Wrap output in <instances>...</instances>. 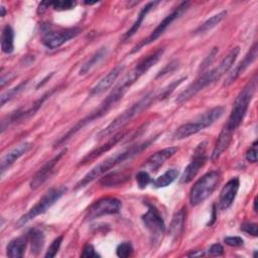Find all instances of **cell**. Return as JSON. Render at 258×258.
<instances>
[{"label": "cell", "instance_id": "28", "mask_svg": "<svg viewBox=\"0 0 258 258\" xmlns=\"http://www.w3.org/2000/svg\"><path fill=\"white\" fill-rule=\"evenodd\" d=\"M108 49L107 47H101L98 51H96L80 69V75H86L90 73L92 69L98 66L107 55Z\"/></svg>", "mask_w": 258, "mask_h": 258}, {"label": "cell", "instance_id": "18", "mask_svg": "<svg viewBox=\"0 0 258 258\" xmlns=\"http://www.w3.org/2000/svg\"><path fill=\"white\" fill-rule=\"evenodd\" d=\"M31 147H32V143H31V142H23V143L17 145L16 147H14L13 149H11L10 151H8V152L1 158V161H0V171H1V175H3L4 172H5L17 159H19L22 155H24Z\"/></svg>", "mask_w": 258, "mask_h": 258}, {"label": "cell", "instance_id": "19", "mask_svg": "<svg viewBox=\"0 0 258 258\" xmlns=\"http://www.w3.org/2000/svg\"><path fill=\"white\" fill-rule=\"evenodd\" d=\"M124 66L119 64L117 67H115L113 70H111L106 76H104L90 91L89 93V98H93L95 96L101 95L102 93H104L105 91H107L112 85L113 83L116 81V79L118 78V76L120 75V73L123 71Z\"/></svg>", "mask_w": 258, "mask_h": 258}, {"label": "cell", "instance_id": "26", "mask_svg": "<svg viewBox=\"0 0 258 258\" xmlns=\"http://www.w3.org/2000/svg\"><path fill=\"white\" fill-rule=\"evenodd\" d=\"M158 3H159L158 1L149 2V3H147V4L141 9V11L139 12V14H138V16H137V19L134 21V23L132 24V26L127 30V32L124 34V39H128V38L132 37V36L137 32V30H138L139 27L141 26V24H142L144 18L146 17V15L148 14V12H149L155 5H157Z\"/></svg>", "mask_w": 258, "mask_h": 258}, {"label": "cell", "instance_id": "14", "mask_svg": "<svg viewBox=\"0 0 258 258\" xmlns=\"http://www.w3.org/2000/svg\"><path fill=\"white\" fill-rule=\"evenodd\" d=\"M49 96V93L45 94L44 96H42L39 100L35 101L32 106H30L29 108L27 109H19V110H16L15 112H12L11 114H9L8 116H6L2 121H1V132H4L5 129H7L10 125L18 122V121H21V120H25L26 118L32 116L34 113L37 112V110L41 107L42 103L44 102V100L46 99V97Z\"/></svg>", "mask_w": 258, "mask_h": 258}, {"label": "cell", "instance_id": "41", "mask_svg": "<svg viewBox=\"0 0 258 258\" xmlns=\"http://www.w3.org/2000/svg\"><path fill=\"white\" fill-rule=\"evenodd\" d=\"M217 52H218V48H217V47H214V48L210 51L209 55H208V56L205 58V60L201 63V69H202V70H205L210 63H212V61L214 60V58H215Z\"/></svg>", "mask_w": 258, "mask_h": 258}, {"label": "cell", "instance_id": "15", "mask_svg": "<svg viewBox=\"0 0 258 258\" xmlns=\"http://www.w3.org/2000/svg\"><path fill=\"white\" fill-rule=\"evenodd\" d=\"M67 149H62L59 153H57L53 158H51L49 161H47L44 165H42L39 170L34 174V176L31 178L30 180V187L32 189H35L37 187H39L43 182H45L53 173L54 168L56 166V164L58 163L59 159L66 154Z\"/></svg>", "mask_w": 258, "mask_h": 258}, {"label": "cell", "instance_id": "36", "mask_svg": "<svg viewBox=\"0 0 258 258\" xmlns=\"http://www.w3.org/2000/svg\"><path fill=\"white\" fill-rule=\"evenodd\" d=\"M136 181L140 188H145L150 183L151 178H150L149 173L144 169V170H140L137 172Z\"/></svg>", "mask_w": 258, "mask_h": 258}, {"label": "cell", "instance_id": "38", "mask_svg": "<svg viewBox=\"0 0 258 258\" xmlns=\"http://www.w3.org/2000/svg\"><path fill=\"white\" fill-rule=\"evenodd\" d=\"M240 229L247 234H251L255 237L257 236V224H255V223H250V222L243 223V224H241Z\"/></svg>", "mask_w": 258, "mask_h": 258}, {"label": "cell", "instance_id": "43", "mask_svg": "<svg viewBox=\"0 0 258 258\" xmlns=\"http://www.w3.org/2000/svg\"><path fill=\"white\" fill-rule=\"evenodd\" d=\"M50 6V2H41L40 4H39V6H38V13H43L48 7Z\"/></svg>", "mask_w": 258, "mask_h": 258}, {"label": "cell", "instance_id": "22", "mask_svg": "<svg viewBox=\"0 0 258 258\" xmlns=\"http://www.w3.org/2000/svg\"><path fill=\"white\" fill-rule=\"evenodd\" d=\"M185 216L186 212L185 209L182 208L178 212H176L172 218V221L169 226V235L173 242L179 239L181 236L183 229H184V223H185Z\"/></svg>", "mask_w": 258, "mask_h": 258}, {"label": "cell", "instance_id": "1", "mask_svg": "<svg viewBox=\"0 0 258 258\" xmlns=\"http://www.w3.org/2000/svg\"><path fill=\"white\" fill-rule=\"evenodd\" d=\"M256 88H257V76L255 74L253 78L247 83V85L238 94L233 104L230 116L227 122L225 123V125L223 126L218 136V139L216 141L215 147L213 149L212 156H211V159L213 161L217 160L230 145L233 133L241 125L247 113L249 104L255 94Z\"/></svg>", "mask_w": 258, "mask_h": 258}, {"label": "cell", "instance_id": "13", "mask_svg": "<svg viewBox=\"0 0 258 258\" xmlns=\"http://www.w3.org/2000/svg\"><path fill=\"white\" fill-rule=\"evenodd\" d=\"M80 32L81 29L79 27H71L61 30H47L43 33L41 41L47 48L55 49L72 38H75Z\"/></svg>", "mask_w": 258, "mask_h": 258}, {"label": "cell", "instance_id": "23", "mask_svg": "<svg viewBox=\"0 0 258 258\" xmlns=\"http://www.w3.org/2000/svg\"><path fill=\"white\" fill-rule=\"evenodd\" d=\"M239 52H240V47L239 46L233 47L229 51V53L220 61V63L217 67L214 68L217 80H220L232 68V66L234 64Z\"/></svg>", "mask_w": 258, "mask_h": 258}, {"label": "cell", "instance_id": "35", "mask_svg": "<svg viewBox=\"0 0 258 258\" xmlns=\"http://www.w3.org/2000/svg\"><path fill=\"white\" fill-rule=\"evenodd\" d=\"M77 5L76 1H71V0H66V1H53L50 2V6L57 11H62V10H70L74 8Z\"/></svg>", "mask_w": 258, "mask_h": 258}, {"label": "cell", "instance_id": "39", "mask_svg": "<svg viewBox=\"0 0 258 258\" xmlns=\"http://www.w3.org/2000/svg\"><path fill=\"white\" fill-rule=\"evenodd\" d=\"M224 242L229 245V246H232V247H239V246H242L244 244V241L241 237H238V236H234V237H226L224 239Z\"/></svg>", "mask_w": 258, "mask_h": 258}, {"label": "cell", "instance_id": "7", "mask_svg": "<svg viewBox=\"0 0 258 258\" xmlns=\"http://www.w3.org/2000/svg\"><path fill=\"white\" fill-rule=\"evenodd\" d=\"M67 191V187L59 186L49 189L26 214L20 217L17 221V227H21L29 221L35 219L37 216L46 212L52 205H54Z\"/></svg>", "mask_w": 258, "mask_h": 258}, {"label": "cell", "instance_id": "44", "mask_svg": "<svg viewBox=\"0 0 258 258\" xmlns=\"http://www.w3.org/2000/svg\"><path fill=\"white\" fill-rule=\"evenodd\" d=\"M1 17H4L5 16V13H6V10H5V7L4 6H1Z\"/></svg>", "mask_w": 258, "mask_h": 258}, {"label": "cell", "instance_id": "17", "mask_svg": "<svg viewBox=\"0 0 258 258\" xmlns=\"http://www.w3.org/2000/svg\"><path fill=\"white\" fill-rule=\"evenodd\" d=\"M257 56V42H254V44L251 46L247 54L244 56V58L237 64V67L229 74L227 77L224 86H230L232 83H234L256 59Z\"/></svg>", "mask_w": 258, "mask_h": 258}, {"label": "cell", "instance_id": "32", "mask_svg": "<svg viewBox=\"0 0 258 258\" xmlns=\"http://www.w3.org/2000/svg\"><path fill=\"white\" fill-rule=\"evenodd\" d=\"M27 83H28V81L22 82L19 85H17L16 87H14V88L6 91L5 93H3L2 96H1V106H4L7 102H9L13 98H15L17 95H19L25 89Z\"/></svg>", "mask_w": 258, "mask_h": 258}, {"label": "cell", "instance_id": "42", "mask_svg": "<svg viewBox=\"0 0 258 258\" xmlns=\"http://www.w3.org/2000/svg\"><path fill=\"white\" fill-rule=\"evenodd\" d=\"M224 253V248L221 244H213L209 250H208V254L212 255V256H221Z\"/></svg>", "mask_w": 258, "mask_h": 258}, {"label": "cell", "instance_id": "27", "mask_svg": "<svg viewBox=\"0 0 258 258\" xmlns=\"http://www.w3.org/2000/svg\"><path fill=\"white\" fill-rule=\"evenodd\" d=\"M128 179H130V173L126 171H114L102 177L100 183L103 186H116L125 183Z\"/></svg>", "mask_w": 258, "mask_h": 258}, {"label": "cell", "instance_id": "10", "mask_svg": "<svg viewBox=\"0 0 258 258\" xmlns=\"http://www.w3.org/2000/svg\"><path fill=\"white\" fill-rule=\"evenodd\" d=\"M121 208H122V203L120 200L112 197L102 198L94 202L88 208L86 213V219L90 221L105 215L117 214L120 212Z\"/></svg>", "mask_w": 258, "mask_h": 258}, {"label": "cell", "instance_id": "16", "mask_svg": "<svg viewBox=\"0 0 258 258\" xmlns=\"http://www.w3.org/2000/svg\"><path fill=\"white\" fill-rule=\"evenodd\" d=\"M240 181L238 177L231 178L221 189L219 197V209L222 211L228 210L232 204L234 203L238 189H239Z\"/></svg>", "mask_w": 258, "mask_h": 258}, {"label": "cell", "instance_id": "45", "mask_svg": "<svg viewBox=\"0 0 258 258\" xmlns=\"http://www.w3.org/2000/svg\"><path fill=\"white\" fill-rule=\"evenodd\" d=\"M256 205H257V199L255 198V200H254V211L255 212H257V206Z\"/></svg>", "mask_w": 258, "mask_h": 258}, {"label": "cell", "instance_id": "24", "mask_svg": "<svg viewBox=\"0 0 258 258\" xmlns=\"http://www.w3.org/2000/svg\"><path fill=\"white\" fill-rule=\"evenodd\" d=\"M27 241H28L27 236L12 239L6 247L7 256L11 257V258L22 257L24 255V252H25Z\"/></svg>", "mask_w": 258, "mask_h": 258}, {"label": "cell", "instance_id": "5", "mask_svg": "<svg viewBox=\"0 0 258 258\" xmlns=\"http://www.w3.org/2000/svg\"><path fill=\"white\" fill-rule=\"evenodd\" d=\"M224 107L218 106L210 111H207L203 115H201L198 119H196L194 122L185 123L181 126H179L173 133L172 137L173 139H184L187 138L194 134H197L198 132L204 130L205 128L211 126L216 120H218L224 113Z\"/></svg>", "mask_w": 258, "mask_h": 258}, {"label": "cell", "instance_id": "40", "mask_svg": "<svg viewBox=\"0 0 258 258\" xmlns=\"http://www.w3.org/2000/svg\"><path fill=\"white\" fill-rule=\"evenodd\" d=\"M82 257L84 258H92V257H99V254L95 251V248L91 245L88 244L85 246L83 253H82Z\"/></svg>", "mask_w": 258, "mask_h": 258}, {"label": "cell", "instance_id": "3", "mask_svg": "<svg viewBox=\"0 0 258 258\" xmlns=\"http://www.w3.org/2000/svg\"><path fill=\"white\" fill-rule=\"evenodd\" d=\"M152 141H154V139L134 144V145L130 146L129 148H127V149H125V150H123V151H121V152H119V153H117L113 156H110L109 158L105 159L101 163L97 164L89 172H87L81 180H79L77 182L76 189L86 186L87 184H89L90 182H92L93 180H95L97 177L101 176L105 172L109 171L110 169H112L116 165H118V164L122 163L123 161L128 160V159L140 154L143 150H145L147 147L150 146Z\"/></svg>", "mask_w": 258, "mask_h": 258}, {"label": "cell", "instance_id": "20", "mask_svg": "<svg viewBox=\"0 0 258 258\" xmlns=\"http://www.w3.org/2000/svg\"><path fill=\"white\" fill-rule=\"evenodd\" d=\"M177 147H167L156 151L144 163L145 168L150 171H156L168 158L173 156L177 152Z\"/></svg>", "mask_w": 258, "mask_h": 258}, {"label": "cell", "instance_id": "11", "mask_svg": "<svg viewBox=\"0 0 258 258\" xmlns=\"http://www.w3.org/2000/svg\"><path fill=\"white\" fill-rule=\"evenodd\" d=\"M216 81H218V80H217V77L215 75L214 68L210 69V70H207L206 72L201 74L197 78L196 81H194L183 92H181L177 96L175 102L176 103H183V102L189 100L190 98L196 96L199 92H201L206 87H208L209 85L213 84Z\"/></svg>", "mask_w": 258, "mask_h": 258}, {"label": "cell", "instance_id": "31", "mask_svg": "<svg viewBox=\"0 0 258 258\" xmlns=\"http://www.w3.org/2000/svg\"><path fill=\"white\" fill-rule=\"evenodd\" d=\"M178 176V170L175 168H171L166 170L163 174L159 175L154 181H153V185L157 188L160 187H165L167 185H169L170 183H172L176 177Z\"/></svg>", "mask_w": 258, "mask_h": 258}, {"label": "cell", "instance_id": "4", "mask_svg": "<svg viewBox=\"0 0 258 258\" xmlns=\"http://www.w3.org/2000/svg\"><path fill=\"white\" fill-rule=\"evenodd\" d=\"M156 100H160L159 97V93L155 94L153 92H150L148 94H146L145 96H143L139 101H137L136 103H134L130 108L126 109L123 113H121L119 116H117L107 127H105L104 129H102L98 134H97V139L101 140L111 134H113L114 132H116L117 130L121 129L123 126H125L128 122H130L134 117H136L137 115H139L142 111H144L146 108H148L152 102L156 101Z\"/></svg>", "mask_w": 258, "mask_h": 258}, {"label": "cell", "instance_id": "12", "mask_svg": "<svg viewBox=\"0 0 258 258\" xmlns=\"http://www.w3.org/2000/svg\"><path fill=\"white\" fill-rule=\"evenodd\" d=\"M206 160H207V142L203 141L196 147L189 163L184 168V171L181 174L180 182L187 183L191 181L194 177L198 174L201 167H203Z\"/></svg>", "mask_w": 258, "mask_h": 258}, {"label": "cell", "instance_id": "9", "mask_svg": "<svg viewBox=\"0 0 258 258\" xmlns=\"http://www.w3.org/2000/svg\"><path fill=\"white\" fill-rule=\"evenodd\" d=\"M142 222L151 236L152 243L160 240L165 232V223L159 211L151 204H147V211L142 216Z\"/></svg>", "mask_w": 258, "mask_h": 258}, {"label": "cell", "instance_id": "6", "mask_svg": "<svg viewBox=\"0 0 258 258\" xmlns=\"http://www.w3.org/2000/svg\"><path fill=\"white\" fill-rule=\"evenodd\" d=\"M220 178L221 173L218 170H212L198 179L189 191L190 205L198 206L207 200L216 189Z\"/></svg>", "mask_w": 258, "mask_h": 258}, {"label": "cell", "instance_id": "29", "mask_svg": "<svg viewBox=\"0 0 258 258\" xmlns=\"http://www.w3.org/2000/svg\"><path fill=\"white\" fill-rule=\"evenodd\" d=\"M226 15H227V11H222L216 15H213L211 18L207 19L203 24H201L194 31V34H203V33H206L208 31L212 30L214 27H216L223 21V19L226 17Z\"/></svg>", "mask_w": 258, "mask_h": 258}, {"label": "cell", "instance_id": "2", "mask_svg": "<svg viewBox=\"0 0 258 258\" xmlns=\"http://www.w3.org/2000/svg\"><path fill=\"white\" fill-rule=\"evenodd\" d=\"M136 82L135 78L128 73L111 91V93L105 98V100L98 106L97 109L92 111L88 116L81 119L78 123H76L66 134H63L55 143L54 147L59 146L67 142L70 138H72L77 132H79L81 129H83L88 124L92 123L93 121L103 117L106 115L125 95V93L129 90V88Z\"/></svg>", "mask_w": 258, "mask_h": 258}, {"label": "cell", "instance_id": "8", "mask_svg": "<svg viewBox=\"0 0 258 258\" xmlns=\"http://www.w3.org/2000/svg\"><path fill=\"white\" fill-rule=\"evenodd\" d=\"M188 6H189V2H187V1L181 2L177 7H175V9L172 10L171 13H169L168 15H166V16L163 18V20L155 27V29L150 33V35H149L147 38L143 39V40L140 41L137 45H135V46L133 47V49H132L131 52H132V53H133V52H136V51H138L139 49H141V47H143V46H145V45H148V44L154 42L157 38H159V37L164 33V31L170 26V24H171L176 18H178V17L188 8Z\"/></svg>", "mask_w": 258, "mask_h": 258}, {"label": "cell", "instance_id": "37", "mask_svg": "<svg viewBox=\"0 0 258 258\" xmlns=\"http://www.w3.org/2000/svg\"><path fill=\"white\" fill-rule=\"evenodd\" d=\"M246 159L252 163H255L257 161V141H254L250 148L247 150Z\"/></svg>", "mask_w": 258, "mask_h": 258}, {"label": "cell", "instance_id": "21", "mask_svg": "<svg viewBox=\"0 0 258 258\" xmlns=\"http://www.w3.org/2000/svg\"><path fill=\"white\" fill-rule=\"evenodd\" d=\"M125 136V133H118L116 134L115 136H113V138H111L107 143L103 144L102 146L96 148L95 150L91 151L90 153H88L86 156H84L80 162H79V165H84L88 162H91L92 160H95L96 158H98L100 155H102L103 153H105L106 151H108L109 149H111L113 146H115V144L121 140L123 137Z\"/></svg>", "mask_w": 258, "mask_h": 258}, {"label": "cell", "instance_id": "30", "mask_svg": "<svg viewBox=\"0 0 258 258\" xmlns=\"http://www.w3.org/2000/svg\"><path fill=\"white\" fill-rule=\"evenodd\" d=\"M1 48L3 52L8 54L14 50V31L10 25H6L2 29Z\"/></svg>", "mask_w": 258, "mask_h": 258}, {"label": "cell", "instance_id": "25", "mask_svg": "<svg viewBox=\"0 0 258 258\" xmlns=\"http://www.w3.org/2000/svg\"><path fill=\"white\" fill-rule=\"evenodd\" d=\"M27 240L30 243V251L33 255H37L44 245V234L37 228L31 229L27 233Z\"/></svg>", "mask_w": 258, "mask_h": 258}, {"label": "cell", "instance_id": "34", "mask_svg": "<svg viewBox=\"0 0 258 258\" xmlns=\"http://www.w3.org/2000/svg\"><path fill=\"white\" fill-rule=\"evenodd\" d=\"M62 239H63L62 236H58L57 238H55V239L51 242L50 246L48 247V249H47V251H46V253H45V255H44L45 258H52V257H54V256L56 255V253L58 252L59 247H60V245H61Z\"/></svg>", "mask_w": 258, "mask_h": 258}, {"label": "cell", "instance_id": "33", "mask_svg": "<svg viewBox=\"0 0 258 258\" xmlns=\"http://www.w3.org/2000/svg\"><path fill=\"white\" fill-rule=\"evenodd\" d=\"M133 253V246L130 242H123L118 245L116 249V254L118 257L126 258L131 256Z\"/></svg>", "mask_w": 258, "mask_h": 258}]
</instances>
